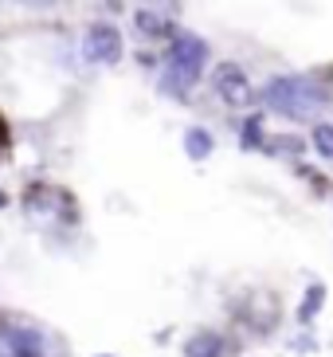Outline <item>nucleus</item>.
<instances>
[{"label": "nucleus", "mask_w": 333, "mask_h": 357, "mask_svg": "<svg viewBox=\"0 0 333 357\" xmlns=\"http://www.w3.org/2000/svg\"><path fill=\"white\" fill-rule=\"evenodd\" d=\"M263 106L282 118H310L325 106V91L306 75H279L263 86Z\"/></svg>", "instance_id": "nucleus-1"}, {"label": "nucleus", "mask_w": 333, "mask_h": 357, "mask_svg": "<svg viewBox=\"0 0 333 357\" xmlns=\"http://www.w3.org/2000/svg\"><path fill=\"white\" fill-rule=\"evenodd\" d=\"M208 63V43L196 40V36H180L173 47H169V59H165V79H161V91L165 95H185L188 86L200 79Z\"/></svg>", "instance_id": "nucleus-2"}, {"label": "nucleus", "mask_w": 333, "mask_h": 357, "mask_svg": "<svg viewBox=\"0 0 333 357\" xmlns=\"http://www.w3.org/2000/svg\"><path fill=\"white\" fill-rule=\"evenodd\" d=\"M83 59L102 63V67L118 63V59H122V32H118L110 20L91 24V28H86V36H83Z\"/></svg>", "instance_id": "nucleus-3"}, {"label": "nucleus", "mask_w": 333, "mask_h": 357, "mask_svg": "<svg viewBox=\"0 0 333 357\" xmlns=\"http://www.w3.org/2000/svg\"><path fill=\"white\" fill-rule=\"evenodd\" d=\"M212 83H216L219 98H224L228 106H251V98H255L243 67H235V63H219L216 75H212Z\"/></svg>", "instance_id": "nucleus-4"}, {"label": "nucleus", "mask_w": 333, "mask_h": 357, "mask_svg": "<svg viewBox=\"0 0 333 357\" xmlns=\"http://www.w3.org/2000/svg\"><path fill=\"white\" fill-rule=\"evenodd\" d=\"M134 20H137V28H141L146 36H165L169 20H173V8H137Z\"/></svg>", "instance_id": "nucleus-5"}, {"label": "nucleus", "mask_w": 333, "mask_h": 357, "mask_svg": "<svg viewBox=\"0 0 333 357\" xmlns=\"http://www.w3.org/2000/svg\"><path fill=\"white\" fill-rule=\"evenodd\" d=\"M219 349H224V342L216 330H200L185 342V357H219Z\"/></svg>", "instance_id": "nucleus-6"}, {"label": "nucleus", "mask_w": 333, "mask_h": 357, "mask_svg": "<svg viewBox=\"0 0 333 357\" xmlns=\"http://www.w3.org/2000/svg\"><path fill=\"white\" fill-rule=\"evenodd\" d=\"M212 149H216V142H212V134L204 126H192L185 134V153L192 161H204V158H212Z\"/></svg>", "instance_id": "nucleus-7"}, {"label": "nucleus", "mask_w": 333, "mask_h": 357, "mask_svg": "<svg viewBox=\"0 0 333 357\" xmlns=\"http://www.w3.org/2000/svg\"><path fill=\"white\" fill-rule=\"evenodd\" d=\"M322 306H325V287H322V283H310V287H306L302 306H298V322H313Z\"/></svg>", "instance_id": "nucleus-8"}, {"label": "nucleus", "mask_w": 333, "mask_h": 357, "mask_svg": "<svg viewBox=\"0 0 333 357\" xmlns=\"http://www.w3.org/2000/svg\"><path fill=\"white\" fill-rule=\"evenodd\" d=\"M310 142H313V149H318L322 158L333 161V126H325V122H322V126H313V137H310Z\"/></svg>", "instance_id": "nucleus-9"}, {"label": "nucleus", "mask_w": 333, "mask_h": 357, "mask_svg": "<svg viewBox=\"0 0 333 357\" xmlns=\"http://www.w3.org/2000/svg\"><path fill=\"white\" fill-rule=\"evenodd\" d=\"M263 146V118H247L243 122V149H259Z\"/></svg>", "instance_id": "nucleus-10"}, {"label": "nucleus", "mask_w": 333, "mask_h": 357, "mask_svg": "<svg viewBox=\"0 0 333 357\" xmlns=\"http://www.w3.org/2000/svg\"><path fill=\"white\" fill-rule=\"evenodd\" d=\"M0 208H4V192H0Z\"/></svg>", "instance_id": "nucleus-11"}, {"label": "nucleus", "mask_w": 333, "mask_h": 357, "mask_svg": "<svg viewBox=\"0 0 333 357\" xmlns=\"http://www.w3.org/2000/svg\"><path fill=\"white\" fill-rule=\"evenodd\" d=\"M98 357H110V354H98Z\"/></svg>", "instance_id": "nucleus-12"}]
</instances>
